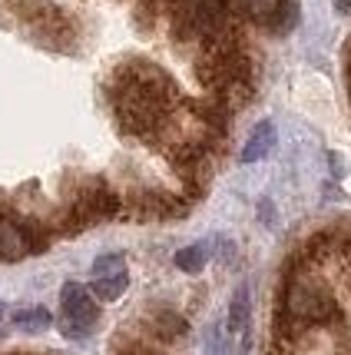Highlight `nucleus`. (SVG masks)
Returning a JSON list of instances; mask_svg holds the SVG:
<instances>
[{
    "instance_id": "nucleus-1",
    "label": "nucleus",
    "mask_w": 351,
    "mask_h": 355,
    "mask_svg": "<svg viewBox=\"0 0 351 355\" xmlns=\"http://www.w3.org/2000/svg\"><path fill=\"white\" fill-rule=\"evenodd\" d=\"M285 315L295 319L298 325H325V322H335L341 309H338L335 295L328 293L321 282L315 279H291L285 286Z\"/></svg>"
},
{
    "instance_id": "nucleus-2",
    "label": "nucleus",
    "mask_w": 351,
    "mask_h": 355,
    "mask_svg": "<svg viewBox=\"0 0 351 355\" xmlns=\"http://www.w3.org/2000/svg\"><path fill=\"white\" fill-rule=\"evenodd\" d=\"M100 319V309H96V299L90 295L87 286L80 282H66L60 293V329L63 336L70 339H83L90 336L93 325Z\"/></svg>"
},
{
    "instance_id": "nucleus-3",
    "label": "nucleus",
    "mask_w": 351,
    "mask_h": 355,
    "mask_svg": "<svg viewBox=\"0 0 351 355\" xmlns=\"http://www.w3.org/2000/svg\"><path fill=\"white\" fill-rule=\"evenodd\" d=\"M40 246L33 239V230L27 223H17V219H0V259L14 263V259H24L27 252Z\"/></svg>"
},
{
    "instance_id": "nucleus-4",
    "label": "nucleus",
    "mask_w": 351,
    "mask_h": 355,
    "mask_svg": "<svg viewBox=\"0 0 351 355\" xmlns=\"http://www.w3.org/2000/svg\"><path fill=\"white\" fill-rule=\"evenodd\" d=\"M249 319H252V306H249V289L245 286H239L235 289V295H232L229 302V336H235V339L242 342L239 349H249Z\"/></svg>"
},
{
    "instance_id": "nucleus-5",
    "label": "nucleus",
    "mask_w": 351,
    "mask_h": 355,
    "mask_svg": "<svg viewBox=\"0 0 351 355\" xmlns=\"http://www.w3.org/2000/svg\"><path fill=\"white\" fill-rule=\"evenodd\" d=\"M272 146H275V126L265 120V123H259L255 130H252V137H249V143H245V150H242V163L265 159Z\"/></svg>"
},
{
    "instance_id": "nucleus-6",
    "label": "nucleus",
    "mask_w": 351,
    "mask_h": 355,
    "mask_svg": "<svg viewBox=\"0 0 351 355\" xmlns=\"http://www.w3.org/2000/svg\"><path fill=\"white\" fill-rule=\"evenodd\" d=\"M126 286H129L126 269H123V272H113V276H96L90 286V295H96L100 302H116V299L126 293Z\"/></svg>"
},
{
    "instance_id": "nucleus-7",
    "label": "nucleus",
    "mask_w": 351,
    "mask_h": 355,
    "mask_svg": "<svg viewBox=\"0 0 351 355\" xmlns=\"http://www.w3.org/2000/svg\"><path fill=\"white\" fill-rule=\"evenodd\" d=\"M206 259H209V246L206 243H196V246H186L176 252V266L183 272H199L206 266Z\"/></svg>"
},
{
    "instance_id": "nucleus-8",
    "label": "nucleus",
    "mask_w": 351,
    "mask_h": 355,
    "mask_svg": "<svg viewBox=\"0 0 351 355\" xmlns=\"http://www.w3.org/2000/svg\"><path fill=\"white\" fill-rule=\"evenodd\" d=\"M17 329H24V332H44L46 325H50V312L40 309V306H33V309H24L17 312Z\"/></svg>"
},
{
    "instance_id": "nucleus-9",
    "label": "nucleus",
    "mask_w": 351,
    "mask_h": 355,
    "mask_svg": "<svg viewBox=\"0 0 351 355\" xmlns=\"http://www.w3.org/2000/svg\"><path fill=\"white\" fill-rule=\"evenodd\" d=\"M126 266H123V256L120 252H107V256H100L96 263H93V279L96 276H113V272H123Z\"/></svg>"
},
{
    "instance_id": "nucleus-10",
    "label": "nucleus",
    "mask_w": 351,
    "mask_h": 355,
    "mask_svg": "<svg viewBox=\"0 0 351 355\" xmlns=\"http://www.w3.org/2000/svg\"><path fill=\"white\" fill-rule=\"evenodd\" d=\"M206 355H226V345H222V329L213 325L206 332Z\"/></svg>"
},
{
    "instance_id": "nucleus-11",
    "label": "nucleus",
    "mask_w": 351,
    "mask_h": 355,
    "mask_svg": "<svg viewBox=\"0 0 351 355\" xmlns=\"http://www.w3.org/2000/svg\"><path fill=\"white\" fill-rule=\"evenodd\" d=\"M335 10H338V14H348V10H351V0H335Z\"/></svg>"
},
{
    "instance_id": "nucleus-12",
    "label": "nucleus",
    "mask_w": 351,
    "mask_h": 355,
    "mask_svg": "<svg viewBox=\"0 0 351 355\" xmlns=\"http://www.w3.org/2000/svg\"><path fill=\"white\" fill-rule=\"evenodd\" d=\"M335 355H351V349H341V352H335Z\"/></svg>"
},
{
    "instance_id": "nucleus-13",
    "label": "nucleus",
    "mask_w": 351,
    "mask_h": 355,
    "mask_svg": "<svg viewBox=\"0 0 351 355\" xmlns=\"http://www.w3.org/2000/svg\"><path fill=\"white\" fill-rule=\"evenodd\" d=\"M3 312H7V306H3V302H0V315H3Z\"/></svg>"
},
{
    "instance_id": "nucleus-14",
    "label": "nucleus",
    "mask_w": 351,
    "mask_h": 355,
    "mask_svg": "<svg viewBox=\"0 0 351 355\" xmlns=\"http://www.w3.org/2000/svg\"><path fill=\"white\" fill-rule=\"evenodd\" d=\"M0 339H3V332H0Z\"/></svg>"
}]
</instances>
